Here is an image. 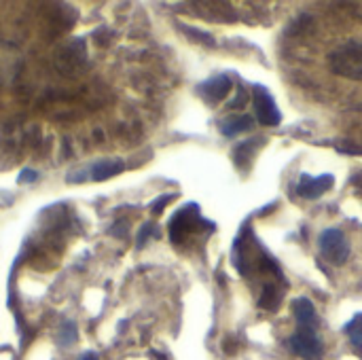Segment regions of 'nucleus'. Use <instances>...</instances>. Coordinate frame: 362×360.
I'll use <instances>...</instances> for the list:
<instances>
[{"instance_id":"nucleus-1","label":"nucleus","mask_w":362,"mask_h":360,"mask_svg":"<svg viewBox=\"0 0 362 360\" xmlns=\"http://www.w3.org/2000/svg\"><path fill=\"white\" fill-rule=\"evenodd\" d=\"M214 229V223L206 221L199 212V206L197 204H187L185 208H180L172 219H170V225H168V231H170V240L172 244L180 246L185 244L191 236L199 233V231H210L212 233Z\"/></svg>"},{"instance_id":"nucleus-2","label":"nucleus","mask_w":362,"mask_h":360,"mask_svg":"<svg viewBox=\"0 0 362 360\" xmlns=\"http://www.w3.org/2000/svg\"><path fill=\"white\" fill-rule=\"evenodd\" d=\"M329 68L346 79L362 81V42L348 40L329 55Z\"/></svg>"},{"instance_id":"nucleus-3","label":"nucleus","mask_w":362,"mask_h":360,"mask_svg":"<svg viewBox=\"0 0 362 360\" xmlns=\"http://www.w3.org/2000/svg\"><path fill=\"white\" fill-rule=\"evenodd\" d=\"M318 248L322 259L331 265H346L350 259V244L339 229H325L318 238Z\"/></svg>"},{"instance_id":"nucleus-4","label":"nucleus","mask_w":362,"mask_h":360,"mask_svg":"<svg viewBox=\"0 0 362 360\" xmlns=\"http://www.w3.org/2000/svg\"><path fill=\"white\" fill-rule=\"evenodd\" d=\"M255 110H257V119L261 121V125L274 127L282 121V112L278 108V104L274 102V95L269 93L267 87L263 85H255Z\"/></svg>"},{"instance_id":"nucleus-5","label":"nucleus","mask_w":362,"mask_h":360,"mask_svg":"<svg viewBox=\"0 0 362 360\" xmlns=\"http://www.w3.org/2000/svg\"><path fill=\"white\" fill-rule=\"evenodd\" d=\"M288 346L303 360H320L325 354L322 342L318 339L316 331H308V329H297V333L288 339Z\"/></svg>"},{"instance_id":"nucleus-6","label":"nucleus","mask_w":362,"mask_h":360,"mask_svg":"<svg viewBox=\"0 0 362 360\" xmlns=\"http://www.w3.org/2000/svg\"><path fill=\"white\" fill-rule=\"evenodd\" d=\"M87 59V49H85V40L76 38L68 45H64L57 55H55V66L59 68V72L64 74H72L76 72Z\"/></svg>"},{"instance_id":"nucleus-7","label":"nucleus","mask_w":362,"mask_h":360,"mask_svg":"<svg viewBox=\"0 0 362 360\" xmlns=\"http://www.w3.org/2000/svg\"><path fill=\"white\" fill-rule=\"evenodd\" d=\"M231 87H233V81H231L227 74H216V76H210V79H206L204 83H199V85H197V93H199L208 104L214 106V104L223 102V100L229 95Z\"/></svg>"},{"instance_id":"nucleus-8","label":"nucleus","mask_w":362,"mask_h":360,"mask_svg":"<svg viewBox=\"0 0 362 360\" xmlns=\"http://www.w3.org/2000/svg\"><path fill=\"white\" fill-rule=\"evenodd\" d=\"M333 185H335V178L331 174H322V176L301 174L297 182V195H301L303 199H318L327 191H331Z\"/></svg>"},{"instance_id":"nucleus-9","label":"nucleus","mask_w":362,"mask_h":360,"mask_svg":"<svg viewBox=\"0 0 362 360\" xmlns=\"http://www.w3.org/2000/svg\"><path fill=\"white\" fill-rule=\"evenodd\" d=\"M291 308H293V314H295V320H297L299 329H308V331L318 329L320 318H318V312H316L314 303L308 297H297Z\"/></svg>"},{"instance_id":"nucleus-10","label":"nucleus","mask_w":362,"mask_h":360,"mask_svg":"<svg viewBox=\"0 0 362 360\" xmlns=\"http://www.w3.org/2000/svg\"><path fill=\"white\" fill-rule=\"evenodd\" d=\"M252 125H255V121H252L250 115H229L218 123L221 134L227 136V138H233V136H238L242 132H248V129H252Z\"/></svg>"},{"instance_id":"nucleus-11","label":"nucleus","mask_w":362,"mask_h":360,"mask_svg":"<svg viewBox=\"0 0 362 360\" xmlns=\"http://www.w3.org/2000/svg\"><path fill=\"white\" fill-rule=\"evenodd\" d=\"M123 170H125L123 159H102V161H95V163H93L89 176H91V180L102 182V180H108V178L121 174Z\"/></svg>"},{"instance_id":"nucleus-12","label":"nucleus","mask_w":362,"mask_h":360,"mask_svg":"<svg viewBox=\"0 0 362 360\" xmlns=\"http://www.w3.org/2000/svg\"><path fill=\"white\" fill-rule=\"evenodd\" d=\"M282 297H284V291H280L278 284L267 282L259 295V308L265 312H278L282 306Z\"/></svg>"},{"instance_id":"nucleus-13","label":"nucleus","mask_w":362,"mask_h":360,"mask_svg":"<svg viewBox=\"0 0 362 360\" xmlns=\"http://www.w3.org/2000/svg\"><path fill=\"white\" fill-rule=\"evenodd\" d=\"M263 142H265V138H250V140L238 144L235 151H233V161H235V166H238V168H244V163H250V161L255 159V155H257V151L261 149Z\"/></svg>"},{"instance_id":"nucleus-14","label":"nucleus","mask_w":362,"mask_h":360,"mask_svg":"<svg viewBox=\"0 0 362 360\" xmlns=\"http://www.w3.org/2000/svg\"><path fill=\"white\" fill-rule=\"evenodd\" d=\"M76 339H78V331H76V325L74 323H64L62 327H59V333H57V344L59 346H74L76 344Z\"/></svg>"},{"instance_id":"nucleus-15","label":"nucleus","mask_w":362,"mask_h":360,"mask_svg":"<svg viewBox=\"0 0 362 360\" xmlns=\"http://www.w3.org/2000/svg\"><path fill=\"white\" fill-rule=\"evenodd\" d=\"M180 30L191 38V40H195V42H199V45H204V47H216V40H214V36L212 34H208V32H202V30H195V28H191V25H180Z\"/></svg>"},{"instance_id":"nucleus-16","label":"nucleus","mask_w":362,"mask_h":360,"mask_svg":"<svg viewBox=\"0 0 362 360\" xmlns=\"http://www.w3.org/2000/svg\"><path fill=\"white\" fill-rule=\"evenodd\" d=\"M346 335L354 346H362V314H356L348 325H346Z\"/></svg>"},{"instance_id":"nucleus-17","label":"nucleus","mask_w":362,"mask_h":360,"mask_svg":"<svg viewBox=\"0 0 362 360\" xmlns=\"http://www.w3.org/2000/svg\"><path fill=\"white\" fill-rule=\"evenodd\" d=\"M159 227L155 225V223H144L142 227H140V233H138V238H136V246L138 248H142L144 244H146V240L148 238H157L159 236V231H157Z\"/></svg>"},{"instance_id":"nucleus-18","label":"nucleus","mask_w":362,"mask_h":360,"mask_svg":"<svg viewBox=\"0 0 362 360\" xmlns=\"http://www.w3.org/2000/svg\"><path fill=\"white\" fill-rule=\"evenodd\" d=\"M174 197H176L174 193H165V195L157 197V199H155V202L151 204V212H153L155 216H157V214H161V212L165 210V206H168V204H170V202H172Z\"/></svg>"},{"instance_id":"nucleus-19","label":"nucleus","mask_w":362,"mask_h":360,"mask_svg":"<svg viewBox=\"0 0 362 360\" xmlns=\"http://www.w3.org/2000/svg\"><path fill=\"white\" fill-rule=\"evenodd\" d=\"M246 102H248V91H246L244 87H240L235 100H231V102L227 104V108H229V110H240V108L246 106Z\"/></svg>"},{"instance_id":"nucleus-20","label":"nucleus","mask_w":362,"mask_h":360,"mask_svg":"<svg viewBox=\"0 0 362 360\" xmlns=\"http://www.w3.org/2000/svg\"><path fill=\"white\" fill-rule=\"evenodd\" d=\"M127 229H129V223H127V221H119L117 225H112L110 233H112L115 238H121V240H125V238H127Z\"/></svg>"},{"instance_id":"nucleus-21","label":"nucleus","mask_w":362,"mask_h":360,"mask_svg":"<svg viewBox=\"0 0 362 360\" xmlns=\"http://www.w3.org/2000/svg\"><path fill=\"white\" fill-rule=\"evenodd\" d=\"M34 178H38V172H34V170H23L21 174H19V182L23 185V182H32Z\"/></svg>"},{"instance_id":"nucleus-22","label":"nucleus","mask_w":362,"mask_h":360,"mask_svg":"<svg viewBox=\"0 0 362 360\" xmlns=\"http://www.w3.org/2000/svg\"><path fill=\"white\" fill-rule=\"evenodd\" d=\"M76 360H100V356L95 352H85V354H81Z\"/></svg>"},{"instance_id":"nucleus-23","label":"nucleus","mask_w":362,"mask_h":360,"mask_svg":"<svg viewBox=\"0 0 362 360\" xmlns=\"http://www.w3.org/2000/svg\"><path fill=\"white\" fill-rule=\"evenodd\" d=\"M352 180H354V185H356V187L361 189V193H362V172H361V174H356V176H354Z\"/></svg>"}]
</instances>
